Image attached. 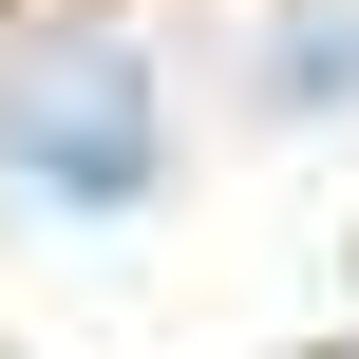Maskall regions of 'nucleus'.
I'll return each instance as SVG.
<instances>
[{
	"instance_id": "f03ea898",
	"label": "nucleus",
	"mask_w": 359,
	"mask_h": 359,
	"mask_svg": "<svg viewBox=\"0 0 359 359\" xmlns=\"http://www.w3.org/2000/svg\"><path fill=\"white\" fill-rule=\"evenodd\" d=\"M265 95H284V114H341V95H359V0H322V19L265 38Z\"/></svg>"
},
{
	"instance_id": "f257e3e1",
	"label": "nucleus",
	"mask_w": 359,
	"mask_h": 359,
	"mask_svg": "<svg viewBox=\"0 0 359 359\" xmlns=\"http://www.w3.org/2000/svg\"><path fill=\"white\" fill-rule=\"evenodd\" d=\"M0 151H19L38 189H95V208H114V189H151V95H133L114 57H76L57 95H0Z\"/></svg>"
}]
</instances>
